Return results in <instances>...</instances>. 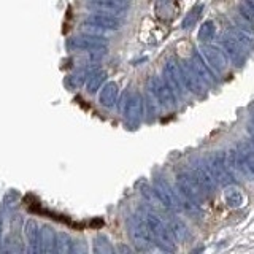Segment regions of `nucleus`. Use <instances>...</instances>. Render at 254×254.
Listing matches in <instances>:
<instances>
[{
	"label": "nucleus",
	"instance_id": "1",
	"mask_svg": "<svg viewBox=\"0 0 254 254\" xmlns=\"http://www.w3.org/2000/svg\"><path fill=\"white\" fill-rule=\"evenodd\" d=\"M177 188L180 190V195L181 198H186V200L192 202L195 205L200 206L202 203H205L206 197V190L200 186V183H198L192 175L190 173H180L177 177Z\"/></svg>",
	"mask_w": 254,
	"mask_h": 254
},
{
	"label": "nucleus",
	"instance_id": "2",
	"mask_svg": "<svg viewBox=\"0 0 254 254\" xmlns=\"http://www.w3.org/2000/svg\"><path fill=\"white\" fill-rule=\"evenodd\" d=\"M143 219H145L149 234L153 237V242L159 246V248L164 251H173L175 245H173V237L170 234L169 227H167L164 222L153 213H146Z\"/></svg>",
	"mask_w": 254,
	"mask_h": 254
},
{
	"label": "nucleus",
	"instance_id": "3",
	"mask_svg": "<svg viewBox=\"0 0 254 254\" xmlns=\"http://www.w3.org/2000/svg\"><path fill=\"white\" fill-rule=\"evenodd\" d=\"M206 165L213 175V178L216 180V183L219 186H229L232 185V175H230L229 169H227V162H226V153L224 151H214L213 154H210L205 159Z\"/></svg>",
	"mask_w": 254,
	"mask_h": 254
},
{
	"label": "nucleus",
	"instance_id": "4",
	"mask_svg": "<svg viewBox=\"0 0 254 254\" xmlns=\"http://www.w3.org/2000/svg\"><path fill=\"white\" fill-rule=\"evenodd\" d=\"M165 83L169 84L170 89L175 92L177 97H183L185 92H188L186 89V83H185V76H183V68L181 64H178L177 61H167L164 65V76Z\"/></svg>",
	"mask_w": 254,
	"mask_h": 254
},
{
	"label": "nucleus",
	"instance_id": "5",
	"mask_svg": "<svg viewBox=\"0 0 254 254\" xmlns=\"http://www.w3.org/2000/svg\"><path fill=\"white\" fill-rule=\"evenodd\" d=\"M129 232H130L132 240L135 245H137L138 250L148 251L151 246H153L154 242L148 230L146 222H145V219L138 218L137 214H133V216L129 219Z\"/></svg>",
	"mask_w": 254,
	"mask_h": 254
},
{
	"label": "nucleus",
	"instance_id": "6",
	"mask_svg": "<svg viewBox=\"0 0 254 254\" xmlns=\"http://www.w3.org/2000/svg\"><path fill=\"white\" fill-rule=\"evenodd\" d=\"M148 87L151 94L154 95V99L157 103L164 108H172L175 107V102H177V95L169 87V84L165 83V79L161 76H151L148 81Z\"/></svg>",
	"mask_w": 254,
	"mask_h": 254
},
{
	"label": "nucleus",
	"instance_id": "7",
	"mask_svg": "<svg viewBox=\"0 0 254 254\" xmlns=\"http://www.w3.org/2000/svg\"><path fill=\"white\" fill-rule=\"evenodd\" d=\"M200 50H202L203 59L211 67V70L214 71V73L216 75L226 73L227 68H229V58L226 56L224 51H221L218 46H213L208 43H203Z\"/></svg>",
	"mask_w": 254,
	"mask_h": 254
},
{
	"label": "nucleus",
	"instance_id": "8",
	"mask_svg": "<svg viewBox=\"0 0 254 254\" xmlns=\"http://www.w3.org/2000/svg\"><path fill=\"white\" fill-rule=\"evenodd\" d=\"M154 190L157 192L159 198H161V202H162V205H164V208H165V210L175 211V213L181 211L180 197L173 192V189L170 188V185H169V183H167L164 178H156Z\"/></svg>",
	"mask_w": 254,
	"mask_h": 254
},
{
	"label": "nucleus",
	"instance_id": "9",
	"mask_svg": "<svg viewBox=\"0 0 254 254\" xmlns=\"http://www.w3.org/2000/svg\"><path fill=\"white\" fill-rule=\"evenodd\" d=\"M192 177L200 183V186L206 190V194H213L214 190L218 188V183L216 180L213 178V175L208 169V165H206L205 161H198V162H194L192 167H190V172H189Z\"/></svg>",
	"mask_w": 254,
	"mask_h": 254
},
{
	"label": "nucleus",
	"instance_id": "10",
	"mask_svg": "<svg viewBox=\"0 0 254 254\" xmlns=\"http://www.w3.org/2000/svg\"><path fill=\"white\" fill-rule=\"evenodd\" d=\"M121 111L129 123H138L143 115V100L137 92H129L123 100Z\"/></svg>",
	"mask_w": 254,
	"mask_h": 254
},
{
	"label": "nucleus",
	"instance_id": "11",
	"mask_svg": "<svg viewBox=\"0 0 254 254\" xmlns=\"http://www.w3.org/2000/svg\"><path fill=\"white\" fill-rule=\"evenodd\" d=\"M84 24L87 27L100 29V30H118L119 27H121V21H119L115 14H108V13L89 14L86 18Z\"/></svg>",
	"mask_w": 254,
	"mask_h": 254
},
{
	"label": "nucleus",
	"instance_id": "12",
	"mask_svg": "<svg viewBox=\"0 0 254 254\" xmlns=\"http://www.w3.org/2000/svg\"><path fill=\"white\" fill-rule=\"evenodd\" d=\"M190 68L195 71V75L200 78V81L205 86H216V78H214V71L211 70V67L206 64V61L203 59V56L200 54H194L192 59L189 62Z\"/></svg>",
	"mask_w": 254,
	"mask_h": 254
},
{
	"label": "nucleus",
	"instance_id": "13",
	"mask_svg": "<svg viewBox=\"0 0 254 254\" xmlns=\"http://www.w3.org/2000/svg\"><path fill=\"white\" fill-rule=\"evenodd\" d=\"M221 45H222V48H224L226 56H227V58L235 64V65L242 67L243 64L246 62V53H245V48H243L240 43H238L232 35H226V37H222Z\"/></svg>",
	"mask_w": 254,
	"mask_h": 254
},
{
	"label": "nucleus",
	"instance_id": "14",
	"mask_svg": "<svg viewBox=\"0 0 254 254\" xmlns=\"http://www.w3.org/2000/svg\"><path fill=\"white\" fill-rule=\"evenodd\" d=\"M68 46L75 48V50H84V51H103L107 48V42L97 35H79V37L71 38Z\"/></svg>",
	"mask_w": 254,
	"mask_h": 254
},
{
	"label": "nucleus",
	"instance_id": "15",
	"mask_svg": "<svg viewBox=\"0 0 254 254\" xmlns=\"http://www.w3.org/2000/svg\"><path fill=\"white\" fill-rule=\"evenodd\" d=\"M87 6L100 13L119 14L124 13L129 8V2L127 0H89Z\"/></svg>",
	"mask_w": 254,
	"mask_h": 254
},
{
	"label": "nucleus",
	"instance_id": "16",
	"mask_svg": "<svg viewBox=\"0 0 254 254\" xmlns=\"http://www.w3.org/2000/svg\"><path fill=\"white\" fill-rule=\"evenodd\" d=\"M183 68V76H185V83H186V89L189 92H192L195 95H205V84L200 81V78L195 75V71L190 68L188 62L181 64Z\"/></svg>",
	"mask_w": 254,
	"mask_h": 254
},
{
	"label": "nucleus",
	"instance_id": "17",
	"mask_svg": "<svg viewBox=\"0 0 254 254\" xmlns=\"http://www.w3.org/2000/svg\"><path fill=\"white\" fill-rule=\"evenodd\" d=\"M222 197H224V203L232 210L242 208L246 202V197L242 192V189L238 186H234V185H229L224 188V194H222Z\"/></svg>",
	"mask_w": 254,
	"mask_h": 254
},
{
	"label": "nucleus",
	"instance_id": "18",
	"mask_svg": "<svg viewBox=\"0 0 254 254\" xmlns=\"http://www.w3.org/2000/svg\"><path fill=\"white\" fill-rule=\"evenodd\" d=\"M237 148H238V151H240L243 162L246 164L250 173L253 175V178H254V145L250 140H242L237 145Z\"/></svg>",
	"mask_w": 254,
	"mask_h": 254
},
{
	"label": "nucleus",
	"instance_id": "19",
	"mask_svg": "<svg viewBox=\"0 0 254 254\" xmlns=\"http://www.w3.org/2000/svg\"><path fill=\"white\" fill-rule=\"evenodd\" d=\"M167 227H169L173 240H177L180 243H185L186 240H189V238H190L189 229L186 227V224H183V222L178 221V219H170L169 226H167Z\"/></svg>",
	"mask_w": 254,
	"mask_h": 254
},
{
	"label": "nucleus",
	"instance_id": "20",
	"mask_svg": "<svg viewBox=\"0 0 254 254\" xmlns=\"http://www.w3.org/2000/svg\"><path fill=\"white\" fill-rule=\"evenodd\" d=\"M99 100H100L102 105L107 107V108L115 107V103L118 100V84L116 83H107L100 92Z\"/></svg>",
	"mask_w": 254,
	"mask_h": 254
},
{
	"label": "nucleus",
	"instance_id": "21",
	"mask_svg": "<svg viewBox=\"0 0 254 254\" xmlns=\"http://www.w3.org/2000/svg\"><path fill=\"white\" fill-rule=\"evenodd\" d=\"M214 35H216V26H214V22L213 21H205L200 26V29H198L197 38H198V42L208 43L214 38Z\"/></svg>",
	"mask_w": 254,
	"mask_h": 254
},
{
	"label": "nucleus",
	"instance_id": "22",
	"mask_svg": "<svg viewBox=\"0 0 254 254\" xmlns=\"http://www.w3.org/2000/svg\"><path fill=\"white\" fill-rule=\"evenodd\" d=\"M203 11V5L202 3H198V5H194L190 10L186 13L185 16V19H183V29H190V27H194L198 18H200V14Z\"/></svg>",
	"mask_w": 254,
	"mask_h": 254
},
{
	"label": "nucleus",
	"instance_id": "23",
	"mask_svg": "<svg viewBox=\"0 0 254 254\" xmlns=\"http://www.w3.org/2000/svg\"><path fill=\"white\" fill-rule=\"evenodd\" d=\"M237 10L238 14L243 16L245 19L254 21V0H238Z\"/></svg>",
	"mask_w": 254,
	"mask_h": 254
},
{
	"label": "nucleus",
	"instance_id": "24",
	"mask_svg": "<svg viewBox=\"0 0 254 254\" xmlns=\"http://www.w3.org/2000/svg\"><path fill=\"white\" fill-rule=\"evenodd\" d=\"M105 79H107V73H105V71H97V73L91 75L89 83H87V91H89V92H95L103 84V81H105Z\"/></svg>",
	"mask_w": 254,
	"mask_h": 254
},
{
	"label": "nucleus",
	"instance_id": "25",
	"mask_svg": "<svg viewBox=\"0 0 254 254\" xmlns=\"http://www.w3.org/2000/svg\"><path fill=\"white\" fill-rule=\"evenodd\" d=\"M246 130H248V133H250V141L254 145V123L248 124V127H246Z\"/></svg>",
	"mask_w": 254,
	"mask_h": 254
},
{
	"label": "nucleus",
	"instance_id": "26",
	"mask_svg": "<svg viewBox=\"0 0 254 254\" xmlns=\"http://www.w3.org/2000/svg\"><path fill=\"white\" fill-rule=\"evenodd\" d=\"M253 123H254V110H253Z\"/></svg>",
	"mask_w": 254,
	"mask_h": 254
}]
</instances>
